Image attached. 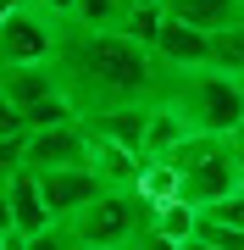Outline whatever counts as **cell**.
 Returning <instances> with one entry per match:
<instances>
[{
  "label": "cell",
  "instance_id": "13",
  "mask_svg": "<svg viewBox=\"0 0 244 250\" xmlns=\"http://www.w3.org/2000/svg\"><path fill=\"white\" fill-rule=\"evenodd\" d=\"M150 228H161L167 239H178V245H189L194 239V228H200V206H189V200H161L155 206V217H150Z\"/></svg>",
  "mask_w": 244,
  "mask_h": 250
},
{
  "label": "cell",
  "instance_id": "9",
  "mask_svg": "<svg viewBox=\"0 0 244 250\" xmlns=\"http://www.w3.org/2000/svg\"><path fill=\"white\" fill-rule=\"evenodd\" d=\"M0 95L17 111H28V106H39V100L61 95V78H56L50 62H39V67H0Z\"/></svg>",
  "mask_w": 244,
  "mask_h": 250
},
{
  "label": "cell",
  "instance_id": "25",
  "mask_svg": "<svg viewBox=\"0 0 244 250\" xmlns=\"http://www.w3.org/2000/svg\"><path fill=\"white\" fill-rule=\"evenodd\" d=\"M78 250H100V245H78Z\"/></svg>",
  "mask_w": 244,
  "mask_h": 250
},
{
  "label": "cell",
  "instance_id": "17",
  "mask_svg": "<svg viewBox=\"0 0 244 250\" xmlns=\"http://www.w3.org/2000/svg\"><path fill=\"white\" fill-rule=\"evenodd\" d=\"M28 250H78V233L67 228V223H50V228L28 233Z\"/></svg>",
  "mask_w": 244,
  "mask_h": 250
},
{
  "label": "cell",
  "instance_id": "1",
  "mask_svg": "<svg viewBox=\"0 0 244 250\" xmlns=\"http://www.w3.org/2000/svg\"><path fill=\"white\" fill-rule=\"evenodd\" d=\"M61 95L78 106V117H100L117 106H155L172 83V67L150 45L117 34V28H83L67 17L50 56Z\"/></svg>",
  "mask_w": 244,
  "mask_h": 250
},
{
  "label": "cell",
  "instance_id": "15",
  "mask_svg": "<svg viewBox=\"0 0 244 250\" xmlns=\"http://www.w3.org/2000/svg\"><path fill=\"white\" fill-rule=\"evenodd\" d=\"M211 67L244 78V22H239V28H222V34H211Z\"/></svg>",
  "mask_w": 244,
  "mask_h": 250
},
{
  "label": "cell",
  "instance_id": "2",
  "mask_svg": "<svg viewBox=\"0 0 244 250\" xmlns=\"http://www.w3.org/2000/svg\"><path fill=\"white\" fill-rule=\"evenodd\" d=\"M167 106L189 123V134H244V78L217 67H194V72H172L167 83Z\"/></svg>",
  "mask_w": 244,
  "mask_h": 250
},
{
  "label": "cell",
  "instance_id": "16",
  "mask_svg": "<svg viewBox=\"0 0 244 250\" xmlns=\"http://www.w3.org/2000/svg\"><path fill=\"white\" fill-rule=\"evenodd\" d=\"M22 150H28V134H0V184L22 172Z\"/></svg>",
  "mask_w": 244,
  "mask_h": 250
},
{
  "label": "cell",
  "instance_id": "28",
  "mask_svg": "<svg viewBox=\"0 0 244 250\" xmlns=\"http://www.w3.org/2000/svg\"><path fill=\"white\" fill-rule=\"evenodd\" d=\"M239 6H244V0H239Z\"/></svg>",
  "mask_w": 244,
  "mask_h": 250
},
{
  "label": "cell",
  "instance_id": "24",
  "mask_svg": "<svg viewBox=\"0 0 244 250\" xmlns=\"http://www.w3.org/2000/svg\"><path fill=\"white\" fill-rule=\"evenodd\" d=\"M17 6H39V0H17Z\"/></svg>",
  "mask_w": 244,
  "mask_h": 250
},
{
  "label": "cell",
  "instance_id": "21",
  "mask_svg": "<svg viewBox=\"0 0 244 250\" xmlns=\"http://www.w3.org/2000/svg\"><path fill=\"white\" fill-rule=\"evenodd\" d=\"M11 6H17V0H0V22H6V17H11Z\"/></svg>",
  "mask_w": 244,
  "mask_h": 250
},
{
  "label": "cell",
  "instance_id": "23",
  "mask_svg": "<svg viewBox=\"0 0 244 250\" xmlns=\"http://www.w3.org/2000/svg\"><path fill=\"white\" fill-rule=\"evenodd\" d=\"M233 145H239V161H244V134H233Z\"/></svg>",
  "mask_w": 244,
  "mask_h": 250
},
{
  "label": "cell",
  "instance_id": "4",
  "mask_svg": "<svg viewBox=\"0 0 244 250\" xmlns=\"http://www.w3.org/2000/svg\"><path fill=\"white\" fill-rule=\"evenodd\" d=\"M155 200H145L139 189H106L100 200H89L78 217H67V228L78 233V245H100V250H122L150 228Z\"/></svg>",
  "mask_w": 244,
  "mask_h": 250
},
{
  "label": "cell",
  "instance_id": "18",
  "mask_svg": "<svg viewBox=\"0 0 244 250\" xmlns=\"http://www.w3.org/2000/svg\"><path fill=\"white\" fill-rule=\"evenodd\" d=\"M200 217H211V223H233V228H244V189H233L227 200H217V206H206Z\"/></svg>",
  "mask_w": 244,
  "mask_h": 250
},
{
  "label": "cell",
  "instance_id": "22",
  "mask_svg": "<svg viewBox=\"0 0 244 250\" xmlns=\"http://www.w3.org/2000/svg\"><path fill=\"white\" fill-rule=\"evenodd\" d=\"M183 250H211V245H200V239H189V245H183Z\"/></svg>",
  "mask_w": 244,
  "mask_h": 250
},
{
  "label": "cell",
  "instance_id": "14",
  "mask_svg": "<svg viewBox=\"0 0 244 250\" xmlns=\"http://www.w3.org/2000/svg\"><path fill=\"white\" fill-rule=\"evenodd\" d=\"M139 195L145 200H178L183 195V172L172 167V161H145V178H139Z\"/></svg>",
  "mask_w": 244,
  "mask_h": 250
},
{
  "label": "cell",
  "instance_id": "19",
  "mask_svg": "<svg viewBox=\"0 0 244 250\" xmlns=\"http://www.w3.org/2000/svg\"><path fill=\"white\" fill-rule=\"evenodd\" d=\"M133 245H139V250H183L178 239H167V233H161V228H145V233H139V239H133Z\"/></svg>",
  "mask_w": 244,
  "mask_h": 250
},
{
  "label": "cell",
  "instance_id": "20",
  "mask_svg": "<svg viewBox=\"0 0 244 250\" xmlns=\"http://www.w3.org/2000/svg\"><path fill=\"white\" fill-rule=\"evenodd\" d=\"M0 233H11V195H6V184H0Z\"/></svg>",
  "mask_w": 244,
  "mask_h": 250
},
{
  "label": "cell",
  "instance_id": "11",
  "mask_svg": "<svg viewBox=\"0 0 244 250\" xmlns=\"http://www.w3.org/2000/svg\"><path fill=\"white\" fill-rule=\"evenodd\" d=\"M6 195H11V228L17 233H39V228H50L56 217H50V206H45V189H39V172H17V178L6 184Z\"/></svg>",
  "mask_w": 244,
  "mask_h": 250
},
{
  "label": "cell",
  "instance_id": "3",
  "mask_svg": "<svg viewBox=\"0 0 244 250\" xmlns=\"http://www.w3.org/2000/svg\"><path fill=\"white\" fill-rule=\"evenodd\" d=\"M161 161H172V167L183 172V200L200 206V211H206V206H217V200H227L233 189H244L239 145L222 139V134H189L178 150L161 156Z\"/></svg>",
  "mask_w": 244,
  "mask_h": 250
},
{
  "label": "cell",
  "instance_id": "7",
  "mask_svg": "<svg viewBox=\"0 0 244 250\" xmlns=\"http://www.w3.org/2000/svg\"><path fill=\"white\" fill-rule=\"evenodd\" d=\"M39 189H45V206L56 223H67V217H78L89 200L106 195V184H100L94 167H61V172H39Z\"/></svg>",
  "mask_w": 244,
  "mask_h": 250
},
{
  "label": "cell",
  "instance_id": "27",
  "mask_svg": "<svg viewBox=\"0 0 244 250\" xmlns=\"http://www.w3.org/2000/svg\"><path fill=\"white\" fill-rule=\"evenodd\" d=\"M161 6H172V0H161Z\"/></svg>",
  "mask_w": 244,
  "mask_h": 250
},
{
  "label": "cell",
  "instance_id": "6",
  "mask_svg": "<svg viewBox=\"0 0 244 250\" xmlns=\"http://www.w3.org/2000/svg\"><path fill=\"white\" fill-rule=\"evenodd\" d=\"M94 156V134L89 123H61V128H34L28 134V150H22V167L28 172H61V167H89Z\"/></svg>",
  "mask_w": 244,
  "mask_h": 250
},
{
  "label": "cell",
  "instance_id": "12",
  "mask_svg": "<svg viewBox=\"0 0 244 250\" xmlns=\"http://www.w3.org/2000/svg\"><path fill=\"white\" fill-rule=\"evenodd\" d=\"M167 17L200 28V34H222V28H239L244 22V6L239 0H172Z\"/></svg>",
  "mask_w": 244,
  "mask_h": 250
},
{
  "label": "cell",
  "instance_id": "26",
  "mask_svg": "<svg viewBox=\"0 0 244 250\" xmlns=\"http://www.w3.org/2000/svg\"><path fill=\"white\" fill-rule=\"evenodd\" d=\"M0 250H6V233H0Z\"/></svg>",
  "mask_w": 244,
  "mask_h": 250
},
{
  "label": "cell",
  "instance_id": "5",
  "mask_svg": "<svg viewBox=\"0 0 244 250\" xmlns=\"http://www.w3.org/2000/svg\"><path fill=\"white\" fill-rule=\"evenodd\" d=\"M56 39H61V17H50L45 6H11V17L0 22V67L50 62Z\"/></svg>",
  "mask_w": 244,
  "mask_h": 250
},
{
  "label": "cell",
  "instance_id": "10",
  "mask_svg": "<svg viewBox=\"0 0 244 250\" xmlns=\"http://www.w3.org/2000/svg\"><path fill=\"white\" fill-rule=\"evenodd\" d=\"M89 167L100 172V184H106V189H139V178H145V156L128 150V145H117V139H100V134H94Z\"/></svg>",
  "mask_w": 244,
  "mask_h": 250
},
{
  "label": "cell",
  "instance_id": "8",
  "mask_svg": "<svg viewBox=\"0 0 244 250\" xmlns=\"http://www.w3.org/2000/svg\"><path fill=\"white\" fill-rule=\"evenodd\" d=\"M155 56L172 67V72H194V67H211V34H200V28L167 17L161 39H155Z\"/></svg>",
  "mask_w": 244,
  "mask_h": 250
}]
</instances>
